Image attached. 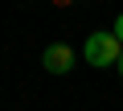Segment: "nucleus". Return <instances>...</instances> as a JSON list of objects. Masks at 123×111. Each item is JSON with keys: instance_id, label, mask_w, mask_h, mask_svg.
I'll return each mask as SVG.
<instances>
[{"instance_id": "1", "label": "nucleus", "mask_w": 123, "mask_h": 111, "mask_svg": "<svg viewBox=\"0 0 123 111\" xmlns=\"http://www.w3.org/2000/svg\"><path fill=\"white\" fill-rule=\"evenodd\" d=\"M82 58H86L94 70H103V66H119L123 45H119V37H115L111 29H107V33H90L86 45H82Z\"/></svg>"}, {"instance_id": "2", "label": "nucleus", "mask_w": 123, "mask_h": 111, "mask_svg": "<svg viewBox=\"0 0 123 111\" xmlns=\"http://www.w3.org/2000/svg\"><path fill=\"white\" fill-rule=\"evenodd\" d=\"M41 66H45L49 74H70V66H74V49L62 45V41H53V45L41 53Z\"/></svg>"}, {"instance_id": "3", "label": "nucleus", "mask_w": 123, "mask_h": 111, "mask_svg": "<svg viewBox=\"0 0 123 111\" xmlns=\"http://www.w3.org/2000/svg\"><path fill=\"white\" fill-rule=\"evenodd\" d=\"M111 33H115V37H119V45H123V13L115 17V29H111Z\"/></svg>"}, {"instance_id": "4", "label": "nucleus", "mask_w": 123, "mask_h": 111, "mask_svg": "<svg viewBox=\"0 0 123 111\" xmlns=\"http://www.w3.org/2000/svg\"><path fill=\"white\" fill-rule=\"evenodd\" d=\"M119 74H123V58H119Z\"/></svg>"}]
</instances>
